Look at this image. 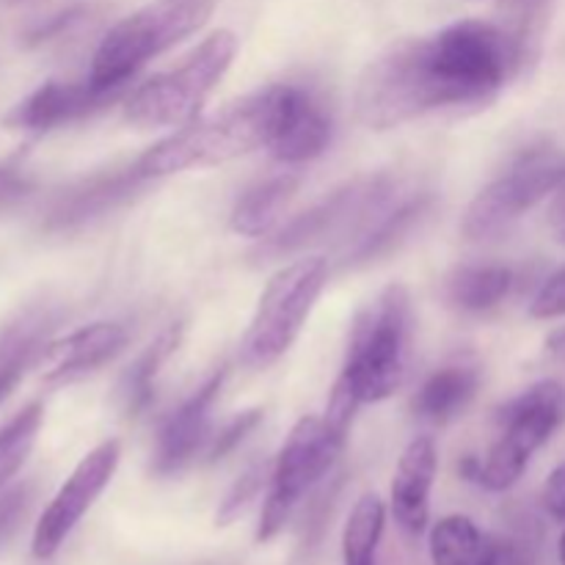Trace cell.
Returning <instances> with one entry per match:
<instances>
[{"label": "cell", "instance_id": "obj_1", "mask_svg": "<svg viewBox=\"0 0 565 565\" xmlns=\"http://www.w3.org/2000/svg\"><path fill=\"white\" fill-rule=\"evenodd\" d=\"M412 296L403 285H390L359 309L351 326L345 364L331 390L326 423L348 436L362 403H381L395 395L408 375L412 356Z\"/></svg>", "mask_w": 565, "mask_h": 565}, {"label": "cell", "instance_id": "obj_2", "mask_svg": "<svg viewBox=\"0 0 565 565\" xmlns=\"http://www.w3.org/2000/svg\"><path fill=\"white\" fill-rule=\"evenodd\" d=\"M356 119L370 130H392L430 110L461 105L456 86L441 70L430 36L390 44L359 77Z\"/></svg>", "mask_w": 565, "mask_h": 565}, {"label": "cell", "instance_id": "obj_3", "mask_svg": "<svg viewBox=\"0 0 565 565\" xmlns=\"http://www.w3.org/2000/svg\"><path fill=\"white\" fill-rule=\"evenodd\" d=\"M279 88L281 83L257 88L207 119L188 121L169 138L149 147L136 160L138 171L147 180H154L185 169L226 163L268 147L279 114Z\"/></svg>", "mask_w": 565, "mask_h": 565}, {"label": "cell", "instance_id": "obj_4", "mask_svg": "<svg viewBox=\"0 0 565 565\" xmlns=\"http://www.w3.org/2000/svg\"><path fill=\"white\" fill-rule=\"evenodd\" d=\"M213 6L215 0H154L132 11L99 39L86 81L103 92H125L138 70L196 33Z\"/></svg>", "mask_w": 565, "mask_h": 565}, {"label": "cell", "instance_id": "obj_5", "mask_svg": "<svg viewBox=\"0 0 565 565\" xmlns=\"http://www.w3.org/2000/svg\"><path fill=\"white\" fill-rule=\"evenodd\" d=\"M237 53V36L226 28L210 33L180 66L152 75L125 103V119L138 130L182 127L202 110Z\"/></svg>", "mask_w": 565, "mask_h": 565}, {"label": "cell", "instance_id": "obj_6", "mask_svg": "<svg viewBox=\"0 0 565 565\" xmlns=\"http://www.w3.org/2000/svg\"><path fill=\"white\" fill-rule=\"evenodd\" d=\"M326 281H329V259L320 254L296 259L270 276L241 342L243 362L248 367L265 370L290 351L312 315Z\"/></svg>", "mask_w": 565, "mask_h": 565}, {"label": "cell", "instance_id": "obj_7", "mask_svg": "<svg viewBox=\"0 0 565 565\" xmlns=\"http://www.w3.org/2000/svg\"><path fill=\"white\" fill-rule=\"evenodd\" d=\"M401 193L397 180L390 174H367L334 188L329 196L320 199L301 215L287 221L274 237L257 248L259 259H276L285 254H296L301 248L323 243L329 237H342L348 248L375 224L386 204Z\"/></svg>", "mask_w": 565, "mask_h": 565}, {"label": "cell", "instance_id": "obj_8", "mask_svg": "<svg viewBox=\"0 0 565 565\" xmlns=\"http://www.w3.org/2000/svg\"><path fill=\"white\" fill-rule=\"evenodd\" d=\"M565 419V390L557 381H541L511 397L497 412V441L480 461L475 483L486 491H508L519 483L535 450L552 439Z\"/></svg>", "mask_w": 565, "mask_h": 565}, {"label": "cell", "instance_id": "obj_9", "mask_svg": "<svg viewBox=\"0 0 565 565\" xmlns=\"http://www.w3.org/2000/svg\"><path fill=\"white\" fill-rule=\"evenodd\" d=\"M345 434L331 428L326 417H301L292 425L270 472L268 497L257 527V544H268L285 530L298 502L331 472L345 447Z\"/></svg>", "mask_w": 565, "mask_h": 565}, {"label": "cell", "instance_id": "obj_10", "mask_svg": "<svg viewBox=\"0 0 565 565\" xmlns=\"http://www.w3.org/2000/svg\"><path fill=\"white\" fill-rule=\"evenodd\" d=\"M555 191H565V152L550 147L527 149L469 202L461 224L463 237L491 241Z\"/></svg>", "mask_w": 565, "mask_h": 565}, {"label": "cell", "instance_id": "obj_11", "mask_svg": "<svg viewBox=\"0 0 565 565\" xmlns=\"http://www.w3.org/2000/svg\"><path fill=\"white\" fill-rule=\"evenodd\" d=\"M119 458V439L99 441L92 452H86V458H81V463L72 469V475L58 489V494L47 502V508L39 516L31 541V552L36 561H50L64 546L72 530L83 522V516L92 511L97 497L114 480Z\"/></svg>", "mask_w": 565, "mask_h": 565}, {"label": "cell", "instance_id": "obj_12", "mask_svg": "<svg viewBox=\"0 0 565 565\" xmlns=\"http://www.w3.org/2000/svg\"><path fill=\"white\" fill-rule=\"evenodd\" d=\"M143 182L149 180L138 171L136 163L125 166V169H108L83 177V180L64 188L47 204L42 215V230L47 235H70V232L83 230V226L94 224L103 215L114 213Z\"/></svg>", "mask_w": 565, "mask_h": 565}, {"label": "cell", "instance_id": "obj_13", "mask_svg": "<svg viewBox=\"0 0 565 565\" xmlns=\"http://www.w3.org/2000/svg\"><path fill=\"white\" fill-rule=\"evenodd\" d=\"M224 379V370L213 373L166 417L152 452V472L158 478L180 475L202 452L204 441L210 439V417H213V406L218 401Z\"/></svg>", "mask_w": 565, "mask_h": 565}, {"label": "cell", "instance_id": "obj_14", "mask_svg": "<svg viewBox=\"0 0 565 565\" xmlns=\"http://www.w3.org/2000/svg\"><path fill=\"white\" fill-rule=\"evenodd\" d=\"M121 94L125 92H103V88H94L88 81H47L39 88H33L28 97H22L6 114V127L22 132L58 130V127L72 125V121H81L99 114L110 103H116Z\"/></svg>", "mask_w": 565, "mask_h": 565}, {"label": "cell", "instance_id": "obj_15", "mask_svg": "<svg viewBox=\"0 0 565 565\" xmlns=\"http://www.w3.org/2000/svg\"><path fill=\"white\" fill-rule=\"evenodd\" d=\"M127 345L125 326L99 320L88 323L61 340H50L42 351L39 367H42V381L47 386H64L72 381H81L92 375L94 370L114 362Z\"/></svg>", "mask_w": 565, "mask_h": 565}, {"label": "cell", "instance_id": "obj_16", "mask_svg": "<svg viewBox=\"0 0 565 565\" xmlns=\"http://www.w3.org/2000/svg\"><path fill=\"white\" fill-rule=\"evenodd\" d=\"M331 141V119L323 105L301 86L281 83L279 114L268 149L281 163H307L326 152Z\"/></svg>", "mask_w": 565, "mask_h": 565}, {"label": "cell", "instance_id": "obj_17", "mask_svg": "<svg viewBox=\"0 0 565 565\" xmlns=\"http://www.w3.org/2000/svg\"><path fill=\"white\" fill-rule=\"evenodd\" d=\"M436 469H439L436 441L430 436H417L408 441L392 480V516L406 535H423L428 527Z\"/></svg>", "mask_w": 565, "mask_h": 565}, {"label": "cell", "instance_id": "obj_18", "mask_svg": "<svg viewBox=\"0 0 565 565\" xmlns=\"http://www.w3.org/2000/svg\"><path fill=\"white\" fill-rule=\"evenodd\" d=\"M55 320L58 315L53 307L33 303L17 312L0 329V406L14 395L28 370L39 364L55 329Z\"/></svg>", "mask_w": 565, "mask_h": 565}, {"label": "cell", "instance_id": "obj_19", "mask_svg": "<svg viewBox=\"0 0 565 565\" xmlns=\"http://www.w3.org/2000/svg\"><path fill=\"white\" fill-rule=\"evenodd\" d=\"M480 390V370L475 364H447L436 370L414 397V414L425 423L447 425L461 417Z\"/></svg>", "mask_w": 565, "mask_h": 565}, {"label": "cell", "instance_id": "obj_20", "mask_svg": "<svg viewBox=\"0 0 565 565\" xmlns=\"http://www.w3.org/2000/svg\"><path fill=\"white\" fill-rule=\"evenodd\" d=\"M430 202H434L430 193H412V196L397 193V196L386 204L384 213L375 218V224L348 248V263H373L381 254H390L392 248H395L403 237L412 235L414 226L428 215Z\"/></svg>", "mask_w": 565, "mask_h": 565}, {"label": "cell", "instance_id": "obj_21", "mask_svg": "<svg viewBox=\"0 0 565 565\" xmlns=\"http://www.w3.org/2000/svg\"><path fill=\"white\" fill-rule=\"evenodd\" d=\"M513 287L505 265H458L445 276V298L452 309L480 315L500 307Z\"/></svg>", "mask_w": 565, "mask_h": 565}, {"label": "cell", "instance_id": "obj_22", "mask_svg": "<svg viewBox=\"0 0 565 565\" xmlns=\"http://www.w3.org/2000/svg\"><path fill=\"white\" fill-rule=\"evenodd\" d=\"M182 340V326L174 323L166 331H160L147 348L136 356V362L125 370L119 381V401L125 408L127 417H138V414L147 412V406L152 403L154 395V381H158L160 367L174 356V351L180 348Z\"/></svg>", "mask_w": 565, "mask_h": 565}, {"label": "cell", "instance_id": "obj_23", "mask_svg": "<svg viewBox=\"0 0 565 565\" xmlns=\"http://www.w3.org/2000/svg\"><path fill=\"white\" fill-rule=\"evenodd\" d=\"M296 188L298 177L290 174V171L257 182L235 202L230 226L243 237H265L276 226L281 207L296 193Z\"/></svg>", "mask_w": 565, "mask_h": 565}, {"label": "cell", "instance_id": "obj_24", "mask_svg": "<svg viewBox=\"0 0 565 565\" xmlns=\"http://www.w3.org/2000/svg\"><path fill=\"white\" fill-rule=\"evenodd\" d=\"M497 3H500L497 25L511 39L519 58V75H522L539 61L555 0H497Z\"/></svg>", "mask_w": 565, "mask_h": 565}, {"label": "cell", "instance_id": "obj_25", "mask_svg": "<svg viewBox=\"0 0 565 565\" xmlns=\"http://www.w3.org/2000/svg\"><path fill=\"white\" fill-rule=\"evenodd\" d=\"M386 527V505L381 497L364 494L353 505L342 530V565H379L381 539Z\"/></svg>", "mask_w": 565, "mask_h": 565}, {"label": "cell", "instance_id": "obj_26", "mask_svg": "<svg viewBox=\"0 0 565 565\" xmlns=\"http://www.w3.org/2000/svg\"><path fill=\"white\" fill-rule=\"evenodd\" d=\"M489 539L478 530L469 516H445L434 524L428 539L434 565H480Z\"/></svg>", "mask_w": 565, "mask_h": 565}, {"label": "cell", "instance_id": "obj_27", "mask_svg": "<svg viewBox=\"0 0 565 565\" xmlns=\"http://www.w3.org/2000/svg\"><path fill=\"white\" fill-rule=\"evenodd\" d=\"M44 423V406L39 401L28 403L11 419L0 425V491L17 478L33 452L39 430Z\"/></svg>", "mask_w": 565, "mask_h": 565}, {"label": "cell", "instance_id": "obj_28", "mask_svg": "<svg viewBox=\"0 0 565 565\" xmlns=\"http://www.w3.org/2000/svg\"><path fill=\"white\" fill-rule=\"evenodd\" d=\"M270 472H274V463L268 461H254L246 472H241V478L230 486V491L221 500L218 511H215V527H230V524H235L248 511V505L257 500L263 486L270 483Z\"/></svg>", "mask_w": 565, "mask_h": 565}, {"label": "cell", "instance_id": "obj_29", "mask_svg": "<svg viewBox=\"0 0 565 565\" xmlns=\"http://www.w3.org/2000/svg\"><path fill=\"white\" fill-rule=\"evenodd\" d=\"M263 417H265V414L259 412V408H248V412H243V414H237V417H232L230 423H226L224 428L218 430V436H213V441H210L207 461L210 463L224 461V458L230 456V452L235 450V447L241 445V441L246 439V436L252 434L254 428H259Z\"/></svg>", "mask_w": 565, "mask_h": 565}, {"label": "cell", "instance_id": "obj_30", "mask_svg": "<svg viewBox=\"0 0 565 565\" xmlns=\"http://www.w3.org/2000/svg\"><path fill=\"white\" fill-rule=\"evenodd\" d=\"M31 502H33L31 483H17L11 486V489L0 491V552H3V546L9 544V541L14 539L17 530H20Z\"/></svg>", "mask_w": 565, "mask_h": 565}, {"label": "cell", "instance_id": "obj_31", "mask_svg": "<svg viewBox=\"0 0 565 565\" xmlns=\"http://www.w3.org/2000/svg\"><path fill=\"white\" fill-rule=\"evenodd\" d=\"M530 315L535 320H555L565 315V268L544 281L539 296L530 303Z\"/></svg>", "mask_w": 565, "mask_h": 565}, {"label": "cell", "instance_id": "obj_32", "mask_svg": "<svg viewBox=\"0 0 565 565\" xmlns=\"http://www.w3.org/2000/svg\"><path fill=\"white\" fill-rule=\"evenodd\" d=\"M480 565H530V552L513 539H489Z\"/></svg>", "mask_w": 565, "mask_h": 565}, {"label": "cell", "instance_id": "obj_33", "mask_svg": "<svg viewBox=\"0 0 565 565\" xmlns=\"http://www.w3.org/2000/svg\"><path fill=\"white\" fill-rule=\"evenodd\" d=\"M544 508L552 519L565 522V463L550 475L544 486Z\"/></svg>", "mask_w": 565, "mask_h": 565}, {"label": "cell", "instance_id": "obj_34", "mask_svg": "<svg viewBox=\"0 0 565 565\" xmlns=\"http://www.w3.org/2000/svg\"><path fill=\"white\" fill-rule=\"evenodd\" d=\"M22 188H25V182H22L14 171L0 169V202H6V199L22 193Z\"/></svg>", "mask_w": 565, "mask_h": 565}, {"label": "cell", "instance_id": "obj_35", "mask_svg": "<svg viewBox=\"0 0 565 565\" xmlns=\"http://www.w3.org/2000/svg\"><path fill=\"white\" fill-rule=\"evenodd\" d=\"M552 232H555L557 243L565 248V193L561 199H557V204L552 207Z\"/></svg>", "mask_w": 565, "mask_h": 565}, {"label": "cell", "instance_id": "obj_36", "mask_svg": "<svg viewBox=\"0 0 565 565\" xmlns=\"http://www.w3.org/2000/svg\"><path fill=\"white\" fill-rule=\"evenodd\" d=\"M6 6H25V3H36V0H0Z\"/></svg>", "mask_w": 565, "mask_h": 565}, {"label": "cell", "instance_id": "obj_37", "mask_svg": "<svg viewBox=\"0 0 565 565\" xmlns=\"http://www.w3.org/2000/svg\"><path fill=\"white\" fill-rule=\"evenodd\" d=\"M561 565H565V530H563V539H561Z\"/></svg>", "mask_w": 565, "mask_h": 565}]
</instances>
